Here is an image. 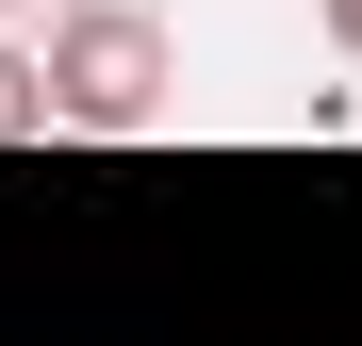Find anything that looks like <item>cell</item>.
<instances>
[{"label":"cell","instance_id":"1","mask_svg":"<svg viewBox=\"0 0 362 346\" xmlns=\"http://www.w3.org/2000/svg\"><path fill=\"white\" fill-rule=\"evenodd\" d=\"M181 83V50L148 0H66L49 17V132H148Z\"/></svg>","mask_w":362,"mask_h":346},{"label":"cell","instance_id":"2","mask_svg":"<svg viewBox=\"0 0 362 346\" xmlns=\"http://www.w3.org/2000/svg\"><path fill=\"white\" fill-rule=\"evenodd\" d=\"M0 149H49V50H0Z\"/></svg>","mask_w":362,"mask_h":346},{"label":"cell","instance_id":"3","mask_svg":"<svg viewBox=\"0 0 362 346\" xmlns=\"http://www.w3.org/2000/svg\"><path fill=\"white\" fill-rule=\"evenodd\" d=\"M313 33H329V50H346V67H362V0H313Z\"/></svg>","mask_w":362,"mask_h":346}]
</instances>
